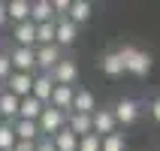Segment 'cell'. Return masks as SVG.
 <instances>
[{
	"label": "cell",
	"instance_id": "1",
	"mask_svg": "<svg viewBox=\"0 0 160 151\" xmlns=\"http://www.w3.org/2000/svg\"><path fill=\"white\" fill-rule=\"evenodd\" d=\"M118 58L124 63V73H133V76H148L151 73V54L142 52V48H133V45H124L118 48Z\"/></svg>",
	"mask_w": 160,
	"mask_h": 151
},
{
	"label": "cell",
	"instance_id": "2",
	"mask_svg": "<svg viewBox=\"0 0 160 151\" xmlns=\"http://www.w3.org/2000/svg\"><path fill=\"white\" fill-rule=\"evenodd\" d=\"M36 127H39V133H45V139H52L58 130L67 127V115L58 112V109H52L48 103H45V106H42V115L36 118Z\"/></svg>",
	"mask_w": 160,
	"mask_h": 151
},
{
	"label": "cell",
	"instance_id": "3",
	"mask_svg": "<svg viewBox=\"0 0 160 151\" xmlns=\"http://www.w3.org/2000/svg\"><path fill=\"white\" fill-rule=\"evenodd\" d=\"M45 76L52 79V85H67V88H72L76 79H79V67H76V61L63 58V61H58L52 70L45 73Z\"/></svg>",
	"mask_w": 160,
	"mask_h": 151
},
{
	"label": "cell",
	"instance_id": "4",
	"mask_svg": "<svg viewBox=\"0 0 160 151\" xmlns=\"http://www.w3.org/2000/svg\"><path fill=\"white\" fill-rule=\"evenodd\" d=\"M9 63H12V73H30L33 76V70H36V54H33V48H12L9 52Z\"/></svg>",
	"mask_w": 160,
	"mask_h": 151
},
{
	"label": "cell",
	"instance_id": "5",
	"mask_svg": "<svg viewBox=\"0 0 160 151\" xmlns=\"http://www.w3.org/2000/svg\"><path fill=\"white\" fill-rule=\"evenodd\" d=\"M112 115H115V124H136L139 115H142V106L136 100H118Z\"/></svg>",
	"mask_w": 160,
	"mask_h": 151
},
{
	"label": "cell",
	"instance_id": "6",
	"mask_svg": "<svg viewBox=\"0 0 160 151\" xmlns=\"http://www.w3.org/2000/svg\"><path fill=\"white\" fill-rule=\"evenodd\" d=\"M115 115H112V109H97L94 115H91V133L94 136H109V133H115Z\"/></svg>",
	"mask_w": 160,
	"mask_h": 151
},
{
	"label": "cell",
	"instance_id": "7",
	"mask_svg": "<svg viewBox=\"0 0 160 151\" xmlns=\"http://www.w3.org/2000/svg\"><path fill=\"white\" fill-rule=\"evenodd\" d=\"M3 88L12 94V97H18V100H24V97H30V88H33V76L30 73H12L6 79V85Z\"/></svg>",
	"mask_w": 160,
	"mask_h": 151
},
{
	"label": "cell",
	"instance_id": "8",
	"mask_svg": "<svg viewBox=\"0 0 160 151\" xmlns=\"http://www.w3.org/2000/svg\"><path fill=\"white\" fill-rule=\"evenodd\" d=\"M33 54H36V70L42 73H48L58 61H63V48H58V45H36Z\"/></svg>",
	"mask_w": 160,
	"mask_h": 151
},
{
	"label": "cell",
	"instance_id": "9",
	"mask_svg": "<svg viewBox=\"0 0 160 151\" xmlns=\"http://www.w3.org/2000/svg\"><path fill=\"white\" fill-rule=\"evenodd\" d=\"M72 94H76V88L54 85V88H52V97H48V106L58 109V112H63V115H70V112H72Z\"/></svg>",
	"mask_w": 160,
	"mask_h": 151
},
{
	"label": "cell",
	"instance_id": "10",
	"mask_svg": "<svg viewBox=\"0 0 160 151\" xmlns=\"http://www.w3.org/2000/svg\"><path fill=\"white\" fill-rule=\"evenodd\" d=\"M76 36H79V27L72 24V21H67V18H54V45H58V48L72 45Z\"/></svg>",
	"mask_w": 160,
	"mask_h": 151
},
{
	"label": "cell",
	"instance_id": "11",
	"mask_svg": "<svg viewBox=\"0 0 160 151\" xmlns=\"http://www.w3.org/2000/svg\"><path fill=\"white\" fill-rule=\"evenodd\" d=\"M12 39L18 48H36V24L33 21H21L12 27Z\"/></svg>",
	"mask_w": 160,
	"mask_h": 151
},
{
	"label": "cell",
	"instance_id": "12",
	"mask_svg": "<svg viewBox=\"0 0 160 151\" xmlns=\"http://www.w3.org/2000/svg\"><path fill=\"white\" fill-rule=\"evenodd\" d=\"M91 15H94V6H91L88 0H72L70 3V12H67V21H72V24L79 27V24H88L91 21Z\"/></svg>",
	"mask_w": 160,
	"mask_h": 151
},
{
	"label": "cell",
	"instance_id": "13",
	"mask_svg": "<svg viewBox=\"0 0 160 151\" xmlns=\"http://www.w3.org/2000/svg\"><path fill=\"white\" fill-rule=\"evenodd\" d=\"M72 112H79V115H94L97 112V100L88 88H79L72 94Z\"/></svg>",
	"mask_w": 160,
	"mask_h": 151
},
{
	"label": "cell",
	"instance_id": "14",
	"mask_svg": "<svg viewBox=\"0 0 160 151\" xmlns=\"http://www.w3.org/2000/svg\"><path fill=\"white\" fill-rule=\"evenodd\" d=\"M67 130H70L76 139L91 133V115H79V112H70L67 115Z\"/></svg>",
	"mask_w": 160,
	"mask_h": 151
},
{
	"label": "cell",
	"instance_id": "15",
	"mask_svg": "<svg viewBox=\"0 0 160 151\" xmlns=\"http://www.w3.org/2000/svg\"><path fill=\"white\" fill-rule=\"evenodd\" d=\"M52 79H48V76H45V73H39V76H33V88H30V97L33 100H39V103H48V97H52Z\"/></svg>",
	"mask_w": 160,
	"mask_h": 151
},
{
	"label": "cell",
	"instance_id": "16",
	"mask_svg": "<svg viewBox=\"0 0 160 151\" xmlns=\"http://www.w3.org/2000/svg\"><path fill=\"white\" fill-rule=\"evenodd\" d=\"M42 115V103L33 97H24L18 100V121H36V118Z\"/></svg>",
	"mask_w": 160,
	"mask_h": 151
},
{
	"label": "cell",
	"instance_id": "17",
	"mask_svg": "<svg viewBox=\"0 0 160 151\" xmlns=\"http://www.w3.org/2000/svg\"><path fill=\"white\" fill-rule=\"evenodd\" d=\"M27 21H33V24H45V21H54L52 3H48V0H36V3H30V15H27Z\"/></svg>",
	"mask_w": 160,
	"mask_h": 151
},
{
	"label": "cell",
	"instance_id": "18",
	"mask_svg": "<svg viewBox=\"0 0 160 151\" xmlns=\"http://www.w3.org/2000/svg\"><path fill=\"white\" fill-rule=\"evenodd\" d=\"M3 12H6V18H12L15 24H21V21H27V15H30V3H27V0H9L6 6H3Z\"/></svg>",
	"mask_w": 160,
	"mask_h": 151
},
{
	"label": "cell",
	"instance_id": "19",
	"mask_svg": "<svg viewBox=\"0 0 160 151\" xmlns=\"http://www.w3.org/2000/svg\"><path fill=\"white\" fill-rule=\"evenodd\" d=\"M12 130H15L18 142H36V139H39V127H36V121H15Z\"/></svg>",
	"mask_w": 160,
	"mask_h": 151
},
{
	"label": "cell",
	"instance_id": "20",
	"mask_svg": "<svg viewBox=\"0 0 160 151\" xmlns=\"http://www.w3.org/2000/svg\"><path fill=\"white\" fill-rule=\"evenodd\" d=\"M100 70L106 73V76H121V73H124V63H121L118 52H106L103 54V58H100Z\"/></svg>",
	"mask_w": 160,
	"mask_h": 151
},
{
	"label": "cell",
	"instance_id": "21",
	"mask_svg": "<svg viewBox=\"0 0 160 151\" xmlns=\"http://www.w3.org/2000/svg\"><path fill=\"white\" fill-rule=\"evenodd\" d=\"M0 118H18V97L0 88Z\"/></svg>",
	"mask_w": 160,
	"mask_h": 151
},
{
	"label": "cell",
	"instance_id": "22",
	"mask_svg": "<svg viewBox=\"0 0 160 151\" xmlns=\"http://www.w3.org/2000/svg\"><path fill=\"white\" fill-rule=\"evenodd\" d=\"M52 145H54V151H76V145H79V139L63 127V130H58V133L52 136Z\"/></svg>",
	"mask_w": 160,
	"mask_h": 151
},
{
	"label": "cell",
	"instance_id": "23",
	"mask_svg": "<svg viewBox=\"0 0 160 151\" xmlns=\"http://www.w3.org/2000/svg\"><path fill=\"white\" fill-rule=\"evenodd\" d=\"M100 151H127V142L121 133H109L100 139Z\"/></svg>",
	"mask_w": 160,
	"mask_h": 151
},
{
	"label": "cell",
	"instance_id": "24",
	"mask_svg": "<svg viewBox=\"0 0 160 151\" xmlns=\"http://www.w3.org/2000/svg\"><path fill=\"white\" fill-rule=\"evenodd\" d=\"M36 45H54V21L36 24Z\"/></svg>",
	"mask_w": 160,
	"mask_h": 151
},
{
	"label": "cell",
	"instance_id": "25",
	"mask_svg": "<svg viewBox=\"0 0 160 151\" xmlns=\"http://www.w3.org/2000/svg\"><path fill=\"white\" fill-rule=\"evenodd\" d=\"M15 130H12V124H0V151H12V145H15Z\"/></svg>",
	"mask_w": 160,
	"mask_h": 151
},
{
	"label": "cell",
	"instance_id": "26",
	"mask_svg": "<svg viewBox=\"0 0 160 151\" xmlns=\"http://www.w3.org/2000/svg\"><path fill=\"white\" fill-rule=\"evenodd\" d=\"M76 151H100V136H94V133L82 136L79 145H76Z\"/></svg>",
	"mask_w": 160,
	"mask_h": 151
},
{
	"label": "cell",
	"instance_id": "27",
	"mask_svg": "<svg viewBox=\"0 0 160 151\" xmlns=\"http://www.w3.org/2000/svg\"><path fill=\"white\" fill-rule=\"evenodd\" d=\"M9 76H12V63H9V54H6V52H0V82L6 85V79H9ZM3 85H0V88H3Z\"/></svg>",
	"mask_w": 160,
	"mask_h": 151
},
{
	"label": "cell",
	"instance_id": "28",
	"mask_svg": "<svg viewBox=\"0 0 160 151\" xmlns=\"http://www.w3.org/2000/svg\"><path fill=\"white\" fill-rule=\"evenodd\" d=\"M148 112H151V118L160 124V97H154L151 103H148Z\"/></svg>",
	"mask_w": 160,
	"mask_h": 151
},
{
	"label": "cell",
	"instance_id": "29",
	"mask_svg": "<svg viewBox=\"0 0 160 151\" xmlns=\"http://www.w3.org/2000/svg\"><path fill=\"white\" fill-rule=\"evenodd\" d=\"M52 12H63V15H67V12H70V0H54Z\"/></svg>",
	"mask_w": 160,
	"mask_h": 151
},
{
	"label": "cell",
	"instance_id": "30",
	"mask_svg": "<svg viewBox=\"0 0 160 151\" xmlns=\"http://www.w3.org/2000/svg\"><path fill=\"white\" fill-rule=\"evenodd\" d=\"M36 151H54L52 139H39V142H36Z\"/></svg>",
	"mask_w": 160,
	"mask_h": 151
},
{
	"label": "cell",
	"instance_id": "31",
	"mask_svg": "<svg viewBox=\"0 0 160 151\" xmlns=\"http://www.w3.org/2000/svg\"><path fill=\"white\" fill-rule=\"evenodd\" d=\"M6 24V12H3V3H0V27Z\"/></svg>",
	"mask_w": 160,
	"mask_h": 151
}]
</instances>
